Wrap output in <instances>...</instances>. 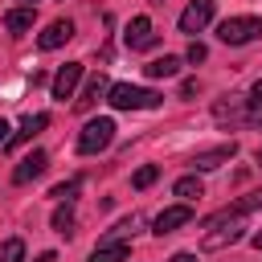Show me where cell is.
<instances>
[{
    "label": "cell",
    "instance_id": "6da1fadb",
    "mask_svg": "<svg viewBox=\"0 0 262 262\" xmlns=\"http://www.w3.org/2000/svg\"><path fill=\"white\" fill-rule=\"evenodd\" d=\"M106 94H111L106 102H111L115 111H151V106H160V98H164V94L143 90V86H131V82H115Z\"/></svg>",
    "mask_w": 262,
    "mask_h": 262
},
{
    "label": "cell",
    "instance_id": "7a4b0ae2",
    "mask_svg": "<svg viewBox=\"0 0 262 262\" xmlns=\"http://www.w3.org/2000/svg\"><path fill=\"white\" fill-rule=\"evenodd\" d=\"M111 139H115V119H90L82 131H78V151L82 156H98V151H106L111 147Z\"/></svg>",
    "mask_w": 262,
    "mask_h": 262
},
{
    "label": "cell",
    "instance_id": "3957f363",
    "mask_svg": "<svg viewBox=\"0 0 262 262\" xmlns=\"http://www.w3.org/2000/svg\"><path fill=\"white\" fill-rule=\"evenodd\" d=\"M217 37L225 45H250L254 37H262V16H229L217 25Z\"/></svg>",
    "mask_w": 262,
    "mask_h": 262
},
{
    "label": "cell",
    "instance_id": "277c9868",
    "mask_svg": "<svg viewBox=\"0 0 262 262\" xmlns=\"http://www.w3.org/2000/svg\"><path fill=\"white\" fill-rule=\"evenodd\" d=\"M254 209H262V188L258 192H246V196H237L233 205H225V209H217L209 221H205V229L209 225H225V221H242L246 213H254Z\"/></svg>",
    "mask_w": 262,
    "mask_h": 262
},
{
    "label": "cell",
    "instance_id": "5b68a950",
    "mask_svg": "<svg viewBox=\"0 0 262 262\" xmlns=\"http://www.w3.org/2000/svg\"><path fill=\"white\" fill-rule=\"evenodd\" d=\"M213 12H217V0H192L184 12H180V33H188V37H196L209 20H213Z\"/></svg>",
    "mask_w": 262,
    "mask_h": 262
},
{
    "label": "cell",
    "instance_id": "8992f818",
    "mask_svg": "<svg viewBox=\"0 0 262 262\" xmlns=\"http://www.w3.org/2000/svg\"><path fill=\"white\" fill-rule=\"evenodd\" d=\"M78 82H82V61H66V66H61V70L53 74V98H57V102L74 98Z\"/></svg>",
    "mask_w": 262,
    "mask_h": 262
},
{
    "label": "cell",
    "instance_id": "52a82bcc",
    "mask_svg": "<svg viewBox=\"0 0 262 262\" xmlns=\"http://www.w3.org/2000/svg\"><path fill=\"white\" fill-rule=\"evenodd\" d=\"M237 156V143L229 139V143H217V147H205V151H196L192 156V168L196 172H209V168H221V164H229Z\"/></svg>",
    "mask_w": 262,
    "mask_h": 262
},
{
    "label": "cell",
    "instance_id": "ba28073f",
    "mask_svg": "<svg viewBox=\"0 0 262 262\" xmlns=\"http://www.w3.org/2000/svg\"><path fill=\"white\" fill-rule=\"evenodd\" d=\"M233 242H242V225L237 221H225V225H209V233L201 237V250H225V246H233Z\"/></svg>",
    "mask_w": 262,
    "mask_h": 262
},
{
    "label": "cell",
    "instance_id": "9c48e42d",
    "mask_svg": "<svg viewBox=\"0 0 262 262\" xmlns=\"http://www.w3.org/2000/svg\"><path fill=\"white\" fill-rule=\"evenodd\" d=\"M188 221H192V209H188V205H172V209H164V213L151 221V233L164 237V233H176V229L188 225Z\"/></svg>",
    "mask_w": 262,
    "mask_h": 262
},
{
    "label": "cell",
    "instance_id": "30bf717a",
    "mask_svg": "<svg viewBox=\"0 0 262 262\" xmlns=\"http://www.w3.org/2000/svg\"><path fill=\"white\" fill-rule=\"evenodd\" d=\"M45 164H49V156H45L41 147H33V151H29V156H25L20 164H16L12 180H16V184H29V180H37V176L45 172Z\"/></svg>",
    "mask_w": 262,
    "mask_h": 262
},
{
    "label": "cell",
    "instance_id": "8fae6325",
    "mask_svg": "<svg viewBox=\"0 0 262 262\" xmlns=\"http://www.w3.org/2000/svg\"><path fill=\"white\" fill-rule=\"evenodd\" d=\"M123 41H127V49H151V45H156V37H151V20H147V16H135V20L127 25Z\"/></svg>",
    "mask_w": 262,
    "mask_h": 262
},
{
    "label": "cell",
    "instance_id": "7c38bea8",
    "mask_svg": "<svg viewBox=\"0 0 262 262\" xmlns=\"http://www.w3.org/2000/svg\"><path fill=\"white\" fill-rule=\"evenodd\" d=\"M70 37H74V20H53V25L37 37V45H41V49H57V45H66Z\"/></svg>",
    "mask_w": 262,
    "mask_h": 262
},
{
    "label": "cell",
    "instance_id": "4fadbf2b",
    "mask_svg": "<svg viewBox=\"0 0 262 262\" xmlns=\"http://www.w3.org/2000/svg\"><path fill=\"white\" fill-rule=\"evenodd\" d=\"M127 258H131L127 242H98L94 254H90V262H127Z\"/></svg>",
    "mask_w": 262,
    "mask_h": 262
},
{
    "label": "cell",
    "instance_id": "5bb4252c",
    "mask_svg": "<svg viewBox=\"0 0 262 262\" xmlns=\"http://www.w3.org/2000/svg\"><path fill=\"white\" fill-rule=\"evenodd\" d=\"M106 90H111V86H106V78H102V74H94V78L86 82L82 98H74V111H90V106H94V102H98V98H102Z\"/></svg>",
    "mask_w": 262,
    "mask_h": 262
},
{
    "label": "cell",
    "instance_id": "9a60e30c",
    "mask_svg": "<svg viewBox=\"0 0 262 262\" xmlns=\"http://www.w3.org/2000/svg\"><path fill=\"white\" fill-rule=\"evenodd\" d=\"M49 127V115H25L20 119V131L16 135H8V147H16V143H25V139H33L37 131H45Z\"/></svg>",
    "mask_w": 262,
    "mask_h": 262
},
{
    "label": "cell",
    "instance_id": "2e32d148",
    "mask_svg": "<svg viewBox=\"0 0 262 262\" xmlns=\"http://www.w3.org/2000/svg\"><path fill=\"white\" fill-rule=\"evenodd\" d=\"M143 74H147V78H176V74H180V57L164 53V57L147 61V66H143Z\"/></svg>",
    "mask_w": 262,
    "mask_h": 262
},
{
    "label": "cell",
    "instance_id": "e0dca14e",
    "mask_svg": "<svg viewBox=\"0 0 262 262\" xmlns=\"http://www.w3.org/2000/svg\"><path fill=\"white\" fill-rule=\"evenodd\" d=\"M33 16H37L33 8H12V12L4 16V29H8L12 37H20L25 29H33Z\"/></svg>",
    "mask_w": 262,
    "mask_h": 262
},
{
    "label": "cell",
    "instance_id": "ac0fdd59",
    "mask_svg": "<svg viewBox=\"0 0 262 262\" xmlns=\"http://www.w3.org/2000/svg\"><path fill=\"white\" fill-rule=\"evenodd\" d=\"M172 192H176V196L188 205V201H201V196H205V184H201L196 176H180V180L172 184Z\"/></svg>",
    "mask_w": 262,
    "mask_h": 262
},
{
    "label": "cell",
    "instance_id": "d6986e66",
    "mask_svg": "<svg viewBox=\"0 0 262 262\" xmlns=\"http://www.w3.org/2000/svg\"><path fill=\"white\" fill-rule=\"evenodd\" d=\"M213 115H217V119H242V115H246V98H237V94H229V102L221 98V102L213 106Z\"/></svg>",
    "mask_w": 262,
    "mask_h": 262
},
{
    "label": "cell",
    "instance_id": "ffe728a7",
    "mask_svg": "<svg viewBox=\"0 0 262 262\" xmlns=\"http://www.w3.org/2000/svg\"><path fill=\"white\" fill-rule=\"evenodd\" d=\"M53 229L66 233V237L74 233V209H70V205H57V209H53Z\"/></svg>",
    "mask_w": 262,
    "mask_h": 262
},
{
    "label": "cell",
    "instance_id": "44dd1931",
    "mask_svg": "<svg viewBox=\"0 0 262 262\" xmlns=\"http://www.w3.org/2000/svg\"><path fill=\"white\" fill-rule=\"evenodd\" d=\"M20 258H25V242H20V237L0 242V262H20Z\"/></svg>",
    "mask_w": 262,
    "mask_h": 262
},
{
    "label": "cell",
    "instance_id": "7402d4cb",
    "mask_svg": "<svg viewBox=\"0 0 262 262\" xmlns=\"http://www.w3.org/2000/svg\"><path fill=\"white\" fill-rule=\"evenodd\" d=\"M78 188H82V176H74V180H66V184H57V188H53L49 196H57L61 205H70V201L78 196Z\"/></svg>",
    "mask_w": 262,
    "mask_h": 262
},
{
    "label": "cell",
    "instance_id": "603a6c76",
    "mask_svg": "<svg viewBox=\"0 0 262 262\" xmlns=\"http://www.w3.org/2000/svg\"><path fill=\"white\" fill-rule=\"evenodd\" d=\"M156 176H160V168H156V164H143V168L131 176V184H135V188H147V184H156Z\"/></svg>",
    "mask_w": 262,
    "mask_h": 262
},
{
    "label": "cell",
    "instance_id": "cb8c5ba5",
    "mask_svg": "<svg viewBox=\"0 0 262 262\" xmlns=\"http://www.w3.org/2000/svg\"><path fill=\"white\" fill-rule=\"evenodd\" d=\"M246 106H250L254 115H262V78L254 82V90H250V98H246Z\"/></svg>",
    "mask_w": 262,
    "mask_h": 262
},
{
    "label": "cell",
    "instance_id": "d4e9b609",
    "mask_svg": "<svg viewBox=\"0 0 262 262\" xmlns=\"http://www.w3.org/2000/svg\"><path fill=\"white\" fill-rule=\"evenodd\" d=\"M184 57H188V61H192V66H196V61H205V57H209V49H205V45H201V41H192V45H188V53H184Z\"/></svg>",
    "mask_w": 262,
    "mask_h": 262
},
{
    "label": "cell",
    "instance_id": "484cf974",
    "mask_svg": "<svg viewBox=\"0 0 262 262\" xmlns=\"http://www.w3.org/2000/svg\"><path fill=\"white\" fill-rule=\"evenodd\" d=\"M192 94H196V82H192V78H188V82H180V98H192Z\"/></svg>",
    "mask_w": 262,
    "mask_h": 262
},
{
    "label": "cell",
    "instance_id": "4316f807",
    "mask_svg": "<svg viewBox=\"0 0 262 262\" xmlns=\"http://www.w3.org/2000/svg\"><path fill=\"white\" fill-rule=\"evenodd\" d=\"M168 262H196V254H188V250H184V254H172Z\"/></svg>",
    "mask_w": 262,
    "mask_h": 262
},
{
    "label": "cell",
    "instance_id": "83f0119b",
    "mask_svg": "<svg viewBox=\"0 0 262 262\" xmlns=\"http://www.w3.org/2000/svg\"><path fill=\"white\" fill-rule=\"evenodd\" d=\"M37 262H57V254H53V250H45V254H37Z\"/></svg>",
    "mask_w": 262,
    "mask_h": 262
},
{
    "label": "cell",
    "instance_id": "f1b7e54d",
    "mask_svg": "<svg viewBox=\"0 0 262 262\" xmlns=\"http://www.w3.org/2000/svg\"><path fill=\"white\" fill-rule=\"evenodd\" d=\"M0 143H8V123L0 119Z\"/></svg>",
    "mask_w": 262,
    "mask_h": 262
},
{
    "label": "cell",
    "instance_id": "f546056e",
    "mask_svg": "<svg viewBox=\"0 0 262 262\" xmlns=\"http://www.w3.org/2000/svg\"><path fill=\"white\" fill-rule=\"evenodd\" d=\"M250 242H254V250H262V229H258V233H254Z\"/></svg>",
    "mask_w": 262,
    "mask_h": 262
},
{
    "label": "cell",
    "instance_id": "4dcf8cb0",
    "mask_svg": "<svg viewBox=\"0 0 262 262\" xmlns=\"http://www.w3.org/2000/svg\"><path fill=\"white\" fill-rule=\"evenodd\" d=\"M33 4H37V0H20V8H33Z\"/></svg>",
    "mask_w": 262,
    "mask_h": 262
},
{
    "label": "cell",
    "instance_id": "1f68e13d",
    "mask_svg": "<svg viewBox=\"0 0 262 262\" xmlns=\"http://www.w3.org/2000/svg\"><path fill=\"white\" fill-rule=\"evenodd\" d=\"M254 160H258V164H262V147H258V151H254Z\"/></svg>",
    "mask_w": 262,
    "mask_h": 262
}]
</instances>
